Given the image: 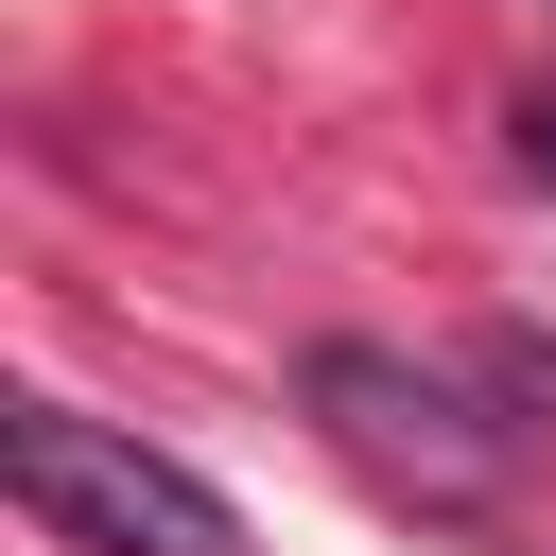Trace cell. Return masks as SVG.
Here are the masks:
<instances>
[{"label":"cell","instance_id":"obj_1","mask_svg":"<svg viewBox=\"0 0 556 556\" xmlns=\"http://www.w3.org/2000/svg\"><path fill=\"white\" fill-rule=\"evenodd\" d=\"M0 469H17V504H35L70 556H243V504H226L191 452L122 434V417L17 400V417H0Z\"/></svg>","mask_w":556,"mask_h":556},{"label":"cell","instance_id":"obj_2","mask_svg":"<svg viewBox=\"0 0 556 556\" xmlns=\"http://www.w3.org/2000/svg\"><path fill=\"white\" fill-rule=\"evenodd\" d=\"M295 400H313L382 486H417V504H486V486H504V452H521V417H486V382L400 365V348H365V330H330V348L295 365Z\"/></svg>","mask_w":556,"mask_h":556},{"label":"cell","instance_id":"obj_3","mask_svg":"<svg viewBox=\"0 0 556 556\" xmlns=\"http://www.w3.org/2000/svg\"><path fill=\"white\" fill-rule=\"evenodd\" d=\"M521 174H539V191H556V104H521Z\"/></svg>","mask_w":556,"mask_h":556}]
</instances>
